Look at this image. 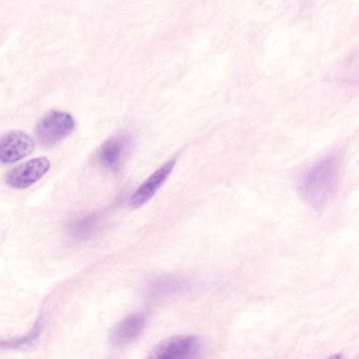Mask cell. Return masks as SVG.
Listing matches in <instances>:
<instances>
[{
  "label": "cell",
  "mask_w": 359,
  "mask_h": 359,
  "mask_svg": "<svg viewBox=\"0 0 359 359\" xmlns=\"http://www.w3.org/2000/svg\"><path fill=\"white\" fill-rule=\"evenodd\" d=\"M132 138L120 133L107 140L97 153L100 164L111 171H118L123 164L132 147Z\"/></svg>",
  "instance_id": "4"
},
{
  "label": "cell",
  "mask_w": 359,
  "mask_h": 359,
  "mask_svg": "<svg viewBox=\"0 0 359 359\" xmlns=\"http://www.w3.org/2000/svg\"><path fill=\"white\" fill-rule=\"evenodd\" d=\"M50 167L47 158H35L11 170L6 175L5 182L11 187L25 189L39 180Z\"/></svg>",
  "instance_id": "5"
},
{
  "label": "cell",
  "mask_w": 359,
  "mask_h": 359,
  "mask_svg": "<svg viewBox=\"0 0 359 359\" xmlns=\"http://www.w3.org/2000/svg\"><path fill=\"white\" fill-rule=\"evenodd\" d=\"M200 339L194 335L176 336L159 342L150 352L149 358L182 359L193 358L199 351Z\"/></svg>",
  "instance_id": "3"
},
{
  "label": "cell",
  "mask_w": 359,
  "mask_h": 359,
  "mask_svg": "<svg viewBox=\"0 0 359 359\" xmlns=\"http://www.w3.org/2000/svg\"><path fill=\"white\" fill-rule=\"evenodd\" d=\"M175 163V160H170L150 175L132 196L130 201L131 207L138 208L147 203L163 184L172 172Z\"/></svg>",
  "instance_id": "7"
},
{
  "label": "cell",
  "mask_w": 359,
  "mask_h": 359,
  "mask_svg": "<svg viewBox=\"0 0 359 359\" xmlns=\"http://www.w3.org/2000/svg\"><path fill=\"white\" fill-rule=\"evenodd\" d=\"M34 147V140L26 133L10 131L0 138V162L15 163L31 154Z\"/></svg>",
  "instance_id": "6"
},
{
  "label": "cell",
  "mask_w": 359,
  "mask_h": 359,
  "mask_svg": "<svg viewBox=\"0 0 359 359\" xmlns=\"http://www.w3.org/2000/svg\"><path fill=\"white\" fill-rule=\"evenodd\" d=\"M340 161L334 154L320 159L302 177L299 189L313 205L325 203L334 194L339 177Z\"/></svg>",
  "instance_id": "1"
},
{
  "label": "cell",
  "mask_w": 359,
  "mask_h": 359,
  "mask_svg": "<svg viewBox=\"0 0 359 359\" xmlns=\"http://www.w3.org/2000/svg\"><path fill=\"white\" fill-rule=\"evenodd\" d=\"M42 320L40 318L34 325L33 328L29 334L12 340L0 341V348H17L27 344L32 343L39 335L41 330Z\"/></svg>",
  "instance_id": "10"
},
{
  "label": "cell",
  "mask_w": 359,
  "mask_h": 359,
  "mask_svg": "<svg viewBox=\"0 0 359 359\" xmlns=\"http://www.w3.org/2000/svg\"><path fill=\"white\" fill-rule=\"evenodd\" d=\"M145 319L140 314L128 316L114 326L109 335L110 343L123 347L133 341L142 332Z\"/></svg>",
  "instance_id": "8"
},
{
  "label": "cell",
  "mask_w": 359,
  "mask_h": 359,
  "mask_svg": "<svg viewBox=\"0 0 359 359\" xmlns=\"http://www.w3.org/2000/svg\"><path fill=\"white\" fill-rule=\"evenodd\" d=\"M97 216L94 214L86 215L72 222L68 228L71 236L76 239H86L95 231Z\"/></svg>",
  "instance_id": "9"
},
{
  "label": "cell",
  "mask_w": 359,
  "mask_h": 359,
  "mask_svg": "<svg viewBox=\"0 0 359 359\" xmlns=\"http://www.w3.org/2000/svg\"><path fill=\"white\" fill-rule=\"evenodd\" d=\"M75 128L74 118L68 113L52 110L38 122L36 136L44 147H52L69 136Z\"/></svg>",
  "instance_id": "2"
},
{
  "label": "cell",
  "mask_w": 359,
  "mask_h": 359,
  "mask_svg": "<svg viewBox=\"0 0 359 359\" xmlns=\"http://www.w3.org/2000/svg\"><path fill=\"white\" fill-rule=\"evenodd\" d=\"M175 282V280H172L170 279L158 280L156 285H154V287L158 290H161L163 291H168V290H172V288L176 287L177 284Z\"/></svg>",
  "instance_id": "11"
}]
</instances>
